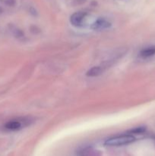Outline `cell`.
I'll list each match as a JSON object with an SVG mask.
<instances>
[{"label":"cell","instance_id":"cell-1","mask_svg":"<svg viewBox=\"0 0 155 156\" xmlns=\"http://www.w3.org/2000/svg\"><path fill=\"white\" fill-rule=\"evenodd\" d=\"M135 141V138L132 135L123 134V135L115 136L108 139L105 141L104 145L106 146H121L130 144Z\"/></svg>","mask_w":155,"mask_h":156},{"label":"cell","instance_id":"cell-2","mask_svg":"<svg viewBox=\"0 0 155 156\" xmlns=\"http://www.w3.org/2000/svg\"><path fill=\"white\" fill-rule=\"evenodd\" d=\"M28 125V120L25 119H14L9 120L5 124L4 127L6 130L9 131H18Z\"/></svg>","mask_w":155,"mask_h":156},{"label":"cell","instance_id":"cell-3","mask_svg":"<svg viewBox=\"0 0 155 156\" xmlns=\"http://www.w3.org/2000/svg\"><path fill=\"white\" fill-rule=\"evenodd\" d=\"M88 13L85 12H77L73 14L70 18V21L71 24L75 27H82L84 25V21L86 19V17Z\"/></svg>","mask_w":155,"mask_h":156},{"label":"cell","instance_id":"cell-4","mask_svg":"<svg viewBox=\"0 0 155 156\" xmlns=\"http://www.w3.org/2000/svg\"><path fill=\"white\" fill-rule=\"evenodd\" d=\"M76 156H101L100 152L91 146L80 148L76 152Z\"/></svg>","mask_w":155,"mask_h":156},{"label":"cell","instance_id":"cell-5","mask_svg":"<svg viewBox=\"0 0 155 156\" xmlns=\"http://www.w3.org/2000/svg\"><path fill=\"white\" fill-rule=\"evenodd\" d=\"M106 69V67L103 64L100 66H93L92 68L88 70L86 75L88 77H97V76H99L101 74H103V72Z\"/></svg>","mask_w":155,"mask_h":156},{"label":"cell","instance_id":"cell-6","mask_svg":"<svg viewBox=\"0 0 155 156\" xmlns=\"http://www.w3.org/2000/svg\"><path fill=\"white\" fill-rule=\"evenodd\" d=\"M111 26V23L105 18H98L95 22L93 24L92 28L94 30H104L109 28Z\"/></svg>","mask_w":155,"mask_h":156},{"label":"cell","instance_id":"cell-7","mask_svg":"<svg viewBox=\"0 0 155 156\" xmlns=\"http://www.w3.org/2000/svg\"><path fill=\"white\" fill-rule=\"evenodd\" d=\"M155 55V46L146 47L140 52V56L143 58H148Z\"/></svg>","mask_w":155,"mask_h":156},{"label":"cell","instance_id":"cell-8","mask_svg":"<svg viewBox=\"0 0 155 156\" xmlns=\"http://www.w3.org/2000/svg\"><path fill=\"white\" fill-rule=\"evenodd\" d=\"M145 131H146V128L144 127V126H139V127H136L135 128V129H132L130 132L132 133H135V134H142L144 133Z\"/></svg>","mask_w":155,"mask_h":156}]
</instances>
